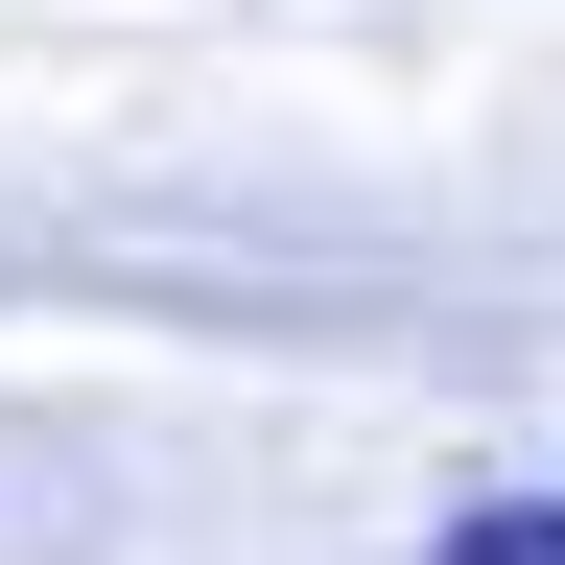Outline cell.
<instances>
[{
    "label": "cell",
    "mask_w": 565,
    "mask_h": 565,
    "mask_svg": "<svg viewBox=\"0 0 565 565\" xmlns=\"http://www.w3.org/2000/svg\"><path fill=\"white\" fill-rule=\"evenodd\" d=\"M424 565H565V494H471V519L424 542Z\"/></svg>",
    "instance_id": "obj_1"
}]
</instances>
